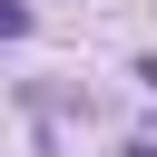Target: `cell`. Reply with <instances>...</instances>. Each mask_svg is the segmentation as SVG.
Listing matches in <instances>:
<instances>
[{"label": "cell", "instance_id": "1", "mask_svg": "<svg viewBox=\"0 0 157 157\" xmlns=\"http://www.w3.org/2000/svg\"><path fill=\"white\" fill-rule=\"evenodd\" d=\"M0 39H29V0H0Z\"/></svg>", "mask_w": 157, "mask_h": 157}, {"label": "cell", "instance_id": "2", "mask_svg": "<svg viewBox=\"0 0 157 157\" xmlns=\"http://www.w3.org/2000/svg\"><path fill=\"white\" fill-rule=\"evenodd\" d=\"M118 157H157V147H118Z\"/></svg>", "mask_w": 157, "mask_h": 157}]
</instances>
